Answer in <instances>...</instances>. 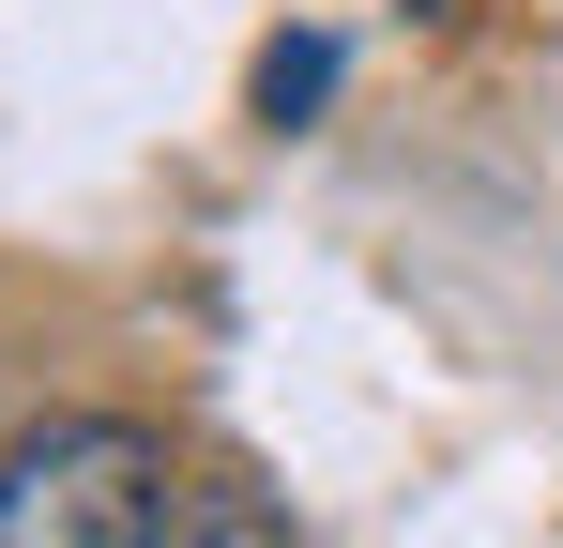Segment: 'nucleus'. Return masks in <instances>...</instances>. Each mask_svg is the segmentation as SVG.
<instances>
[{
  "instance_id": "1",
  "label": "nucleus",
  "mask_w": 563,
  "mask_h": 548,
  "mask_svg": "<svg viewBox=\"0 0 563 548\" xmlns=\"http://www.w3.org/2000/svg\"><path fill=\"white\" fill-rule=\"evenodd\" d=\"M184 534V487H168V457L137 442V427H31V442L0 457V548H168Z\"/></svg>"
},
{
  "instance_id": "2",
  "label": "nucleus",
  "mask_w": 563,
  "mask_h": 548,
  "mask_svg": "<svg viewBox=\"0 0 563 548\" xmlns=\"http://www.w3.org/2000/svg\"><path fill=\"white\" fill-rule=\"evenodd\" d=\"M168 548H305V534H289L275 503H244V487H184V534Z\"/></svg>"
},
{
  "instance_id": "3",
  "label": "nucleus",
  "mask_w": 563,
  "mask_h": 548,
  "mask_svg": "<svg viewBox=\"0 0 563 548\" xmlns=\"http://www.w3.org/2000/svg\"><path fill=\"white\" fill-rule=\"evenodd\" d=\"M320 91H335V46H275V62H260V107H275V122H305Z\"/></svg>"
}]
</instances>
